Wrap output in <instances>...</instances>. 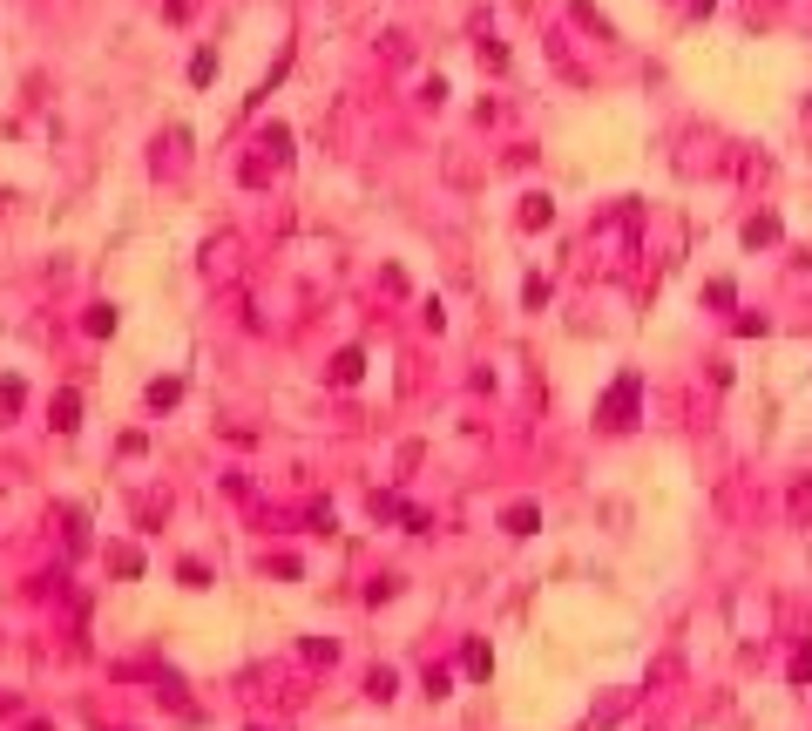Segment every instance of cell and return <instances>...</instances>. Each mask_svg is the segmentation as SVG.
Instances as JSON below:
<instances>
[{"mask_svg": "<svg viewBox=\"0 0 812 731\" xmlns=\"http://www.w3.org/2000/svg\"><path fill=\"white\" fill-rule=\"evenodd\" d=\"M502 528H508V535H535V528H541V508H535V501H515V508L502 515Z\"/></svg>", "mask_w": 812, "mask_h": 731, "instance_id": "obj_4", "label": "cell"}, {"mask_svg": "<svg viewBox=\"0 0 812 731\" xmlns=\"http://www.w3.org/2000/svg\"><path fill=\"white\" fill-rule=\"evenodd\" d=\"M359 372H366V352H359V346H346V352L332 360V386H359Z\"/></svg>", "mask_w": 812, "mask_h": 731, "instance_id": "obj_5", "label": "cell"}, {"mask_svg": "<svg viewBox=\"0 0 812 731\" xmlns=\"http://www.w3.org/2000/svg\"><path fill=\"white\" fill-rule=\"evenodd\" d=\"M258 149H264V163H271V169H278V163H291V129H284V122H271L264 136H258Z\"/></svg>", "mask_w": 812, "mask_h": 731, "instance_id": "obj_2", "label": "cell"}, {"mask_svg": "<svg viewBox=\"0 0 812 731\" xmlns=\"http://www.w3.org/2000/svg\"><path fill=\"white\" fill-rule=\"evenodd\" d=\"M54 427H62V434L81 427V393H54Z\"/></svg>", "mask_w": 812, "mask_h": 731, "instance_id": "obj_7", "label": "cell"}, {"mask_svg": "<svg viewBox=\"0 0 812 731\" xmlns=\"http://www.w3.org/2000/svg\"><path fill=\"white\" fill-rule=\"evenodd\" d=\"M745 244H751V251H759V244H779V217H772V210H759V217L745 224Z\"/></svg>", "mask_w": 812, "mask_h": 731, "instance_id": "obj_8", "label": "cell"}, {"mask_svg": "<svg viewBox=\"0 0 812 731\" xmlns=\"http://www.w3.org/2000/svg\"><path fill=\"white\" fill-rule=\"evenodd\" d=\"M27 731H48V725H41V718H34V725H27Z\"/></svg>", "mask_w": 812, "mask_h": 731, "instance_id": "obj_21", "label": "cell"}, {"mask_svg": "<svg viewBox=\"0 0 812 731\" xmlns=\"http://www.w3.org/2000/svg\"><path fill=\"white\" fill-rule=\"evenodd\" d=\"M109 569H116V576H142V555L129 542H116V549H109Z\"/></svg>", "mask_w": 812, "mask_h": 731, "instance_id": "obj_9", "label": "cell"}, {"mask_svg": "<svg viewBox=\"0 0 812 731\" xmlns=\"http://www.w3.org/2000/svg\"><path fill=\"white\" fill-rule=\"evenodd\" d=\"M549 224H555L549 197H521V231H549Z\"/></svg>", "mask_w": 812, "mask_h": 731, "instance_id": "obj_6", "label": "cell"}, {"mask_svg": "<svg viewBox=\"0 0 812 731\" xmlns=\"http://www.w3.org/2000/svg\"><path fill=\"white\" fill-rule=\"evenodd\" d=\"M305 657H311V664H332V657H339V643H325V637H311V643H305Z\"/></svg>", "mask_w": 812, "mask_h": 731, "instance_id": "obj_17", "label": "cell"}, {"mask_svg": "<svg viewBox=\"0 0 812 731\" xmlns=\"http://www.w3.org/2000/svg\"><path fill=\"white\" fill-rule=\"evenodd\" d=\"M636 407H644V380H636V372H616V386H609L603 407H596V427L623 434V427H636Z\"/></svg>", "mask_w": 812, "mask_h": 731, "instance_id": "obj_1", "label": "cell"}, {"mask_svg": "<svg viewBox=\"0 0 812 731\" xmlns=\"http://www.w3.org/2000/svg\"><path fill=\"white\" fill-rule=\"evenodd\" d=\"M786 515H792V528H812V475H799V481H792Z\"/></svg>", "mask_w": 812, "mask_h": 731, "instance_id": "obj_3", "label": "cell"}, {"mask_svg": "<svg viewBox=\"0 0 812 731\" xmlns=\"http://www.w3.org/2000/svg\"><path fill=\"white\" fill-rule=\"evenodd\" d=\"M210 75H217V54H210V48H196V54H190V82H196V89H204Z\"/></svg>", "mask_w": 812, "mask_h": 731, "instance_id": "obj_13", "label": "cell"}, {"mask_svg": "<svg viewBox=\"0 0 812 731\" xmlns=\"http://www.w3.org/2000/svg\"><path fill=\"white\" fill-rule=\"evenodd\" d=\"M704 298H711V305H731L738 284H731V278H711V284H704Z\"/></svg>", "mask_w": 812, "mask_h": 731, "instance_id": "obj_15", "label": "cell"}, {"mask_svg": "<svg viewBox=\"0 0 812 731\" xmlns=\"http://www.w3.org/2000/svg\"><path fill=\"white\" fill-rule=\"evenodd\" d=\"M393 691H400V678H393V670H387V664H379V670H373V678H366V697H379V705H387V697H393Z\"/></svg>", "mask_w": 812, "mask_h": 731, "instance_id": "obj_12", "label": "cell"}, {"mask_svg": "<svg viewBox=\"0 0 812 731\" xmlns=\"http://www.w3.org/2000/svg\"><path fill=\"white\" fill-rule=\"evenodd\" d=\"M792 684H812V643H806L799 657H792Z\"/></svg>", "mask_w": 812, "mask_h": 731, "instance_id": "obj_19", "label": "cell"}, {"mask_svg": "<svg viewBox=\"0 0 812 731\" xmlns=\"http://www.w3.org/2000/svg\"><path fill=\"white\" fill-rule=\"evenodd\" d=\"M89 332H95V339L116 332V305H95V312H89Z\"/></svg>", "mask_w": 812, "mask_h": 731, "instance_id": "obj_14", "label": "cell"}, {"mask_svg": "<svg viewBox=\"0 0 812 731\" xmlns=\"http://www.w3.org/2000/svg\"><path fill=\"white\" fill-rule=\"evenodd\" d=\"M711 7H718V0H691V14H711Z\"/></svg>", "mask_w": 812, "mask_h": 731, "instance_id": "obj_20", "label": "cell"}, {"mask_svg": "<svg viewBox=\"0 0 812 731\" xmlns=\"http://www.w3.org/2000/svg\"><path fill=\"white\" fill-rule=\"evenodd\" d=\"M461 664H467V678H488V670H494V657H488V643H467V650H461Z\"/></svg>", "mask_w": 812, "mask_h": 731, "instance_id": "obj_11", "label": "cell"}, {"mask_svg": "<svg viewBox=\"0 0 812 731\" xmlns=\"http://www.w3.org/2000/svg\"><path fill=\"white\" fill-rule=\"evenodd\" d=\"M68 549H89V522H81L75 508H68Z\"/></svg>", "mask_w": 812, "mask_h": 731, "instance_id": "obj_16", "label": "cell"}, {"mask_svg": "<svg viewBox=\"0 0 812 731\" xmlns=\"http://www.w3.org/2000/svg\"><path fill=\"white\" fill-rule=\"evenodd\" d=\"M183 399V380H149V407L163 413V407H177Z\"/></svg>", "mask_w": 812, "mask_h": 731, "instance_id": "obj_10", "label": "cell"}, {"mask_svg": "<svg viewBox=\"0 0 812 731\" xmlns=\"http://www.w3.org/2000/svg\"><path fill=\"white\" fill-rule=\"evenodd\" d=\"M521 298H529V305L541 312V305H549V278H529V284H521Z\"/></svg>", "mask_w": 812, "mask_h": 731, "instance_id": "obj_18", "label": "cell"}]
</instances>
